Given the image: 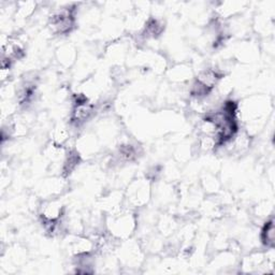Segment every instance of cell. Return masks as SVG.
<instances>
[{
  "label": "cell",
  "instance_id": "6da1fadb",
  "mask_svg": "<svg viewBox=\"0 0 275 275\" xmlns=\"http://www.w3.org/2000/svg\"><path fill=\"white\" fill-rule=\"evenodd\" d=\"M275 240V228H274V221L271 219L266 223L265 227L262 228L261 231V241L266 246L272 247L274 245Z\"/></svg>",
  "mask_w": 275,
  "mask_h": 275
}]
</instances>
